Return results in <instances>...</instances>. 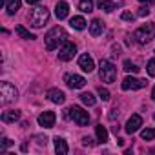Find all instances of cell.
<instances>
[{
    "instance_id": "1",
    "label": "cell",
    "mask_w": 155,
    "mask_h": 155,
    "mask_svg": "<svg viewBox=\"0 0 155 155\" xmlns=\"http://www.w3.org/2000/svg\"><path fill=\"white\" fill-rule=\"evenodd\" d=\"M66 40H68V33H66L60 26L49 29V31L46 33V37H44V44H46V49H48V51L57 49V48L62 46Z\"/></svg>"
},
{
    "instance_id": "2",
    "label": "cell",
    "mask_w": 155,
    "mask_h": 155,
    "mask_svg": "<svg viewBox=\"0 0 155 155\" xmlns=\"http://www.w3.org/2000/svg\"><path fill=\"white\" fill-rule=\"evenodd\" d=\"M28 20H29V26H31V28L38 29V28H42V26L49 20V11H48L46 8L37 6V8H33V9L29 11Z\"/></svg>"
},
{
    "instance_id": "3",
    "label": "cell",
    "mask_w": 155,
    "mask_h": 155,
    "mask_svg": "<svg viewBox=\"0 0 155 155\" xmlns=\"http://www.w3.org/2000/svg\"><path fill=\"white\" fill-rule=\"evenodd\" d=\"M99 75H101L102 82L111 84V82H115V79H117V68H115L110 60L102 58L101 64H99Z\"/></svg>"
},
{
    "instance_id": "4",
    "label": "cell",
    "mask_w": 155,
    "mask_h": 155,
    "mask_svg": "<svg viewBox=\"0 0 155 155\" xmlns=\"http://www.w3.org/2000/svg\"><path fill=\"white\" fill-rule=\"evenodd\" d=\"M133 38L139 44H148L155 38V24H144L140 28H137V31L133 33Z\"/></svg>"
},
{
    "instance_id": "5",
    "label": "cell",
    "mask_w": 155,
    "mask_h": 155,
    "mask_svg": "<svg viewBox=\"0 0 155 155\" xmlns=\"http://www.w3.org/2000/svg\"><path fill=\"white\" fill-rule=\"evenodd\" d=\"M18 99V91L13 84L9 82H0V102L2 104H11Z\"/></svg>"
},
{
    "instance_id": "6",
    "label": "cell",
    "mask_w": 155,
    "mask_h": 155,
    "mask_svg": "<svg viewBox=\"0 0 155 155\" xmlns=\"http://www.w3.org/2000/svg\"><path fill=\"white\" fill-rule=\"evenodd\" d=\"M69 117L79 124V126H88L90 124V115L88 111H84L81 106H71L69 108Z\"/></svg>"
},
{
    "instance_id": "7",
    "label": "cell",
    "mask_w": 155,
    "mask_h": 155,
    "mask_svg": "<svg viewBox=\"0 0 155 155\" xmlns=\"http://www.w3.org/2000/svg\"><path fill=\"white\" fill-rule=\"evenodd\" d=\"M75 53H77V46H75L73 42L66 40V42L60 46V49H58V58H60V60H71V58L75 57Z\"/></svg>"
},
{
    "instance_id": "8",
    "label": "cell",
    "mask_w": 155,
    "mask_h": 155,
    "mask_svg": "<svg viewBox=\"0 0 155 155\" xmlns=\"http://www.w3.org/2000/svg\"><path fill=\"white\" fill-rule=\"evenodd\" d=\"M64 81H66V84L71 88V90H81V88H84L86 86V79H84V77H81V75H66L64 77Z\"/></svg>"
},
{
    "instance_id": "9",
    "label": "cell",
    "mask_w": 155,
    "mask_h": 155,
    "mask_svg": "<svg viewBox=\"0 0 155 155\" xmlns=\"http://www.w3.org/2000/svg\"><path fill=\"white\" fill-rule=\"evenodd\" d=\"M148 82L146 81H142V79H135V77H126V79L122 81V90L124 91H128V90H140V88H144Z\"/></svg>"
},
{
    "instance_id": "10",
    "label": "cell",
    "mask_w": 155,
    "mask_h": 155,
    "mask_svg": "<svg viewBox=\"0 0 155 155\" xmlns=\"http://www.w3.org/2000/svg\"><path fill=\"white\" fill-rule=\"evenodd\" d=\"M55 120H57V115L53 111H42L38 115V124L42 128H53L55 126Z\"/></svg>"
},
{
    "instance_id": "11",
    "label": "cell",
    "mask_w": 155,
    "mask_h": 155,
    "mask_svg": "<svg viewBox=\"0 0 155 155\" xmlns=\"http://www.w3.org/2000/svg\"><path fill=\"white\" fill-rule=\"evenodd\" d=\"M140 126H142V117H140V115H131V117L128 119V122H126V133L131 135V133L139 131Z\"/></svg>"
},
{
    "instance_id": "12",
    "label": "cell",
    "mask_w": 155,
    "mask_h": 155,
    "mask_svg": "<svg viewBox=\"0 0 155 155\" xmlns=\"http://www.w3.org/2000/svg\"><path fill=\"white\" fill-rule=\"evenodd\" d=\"M79 66H81V69L86 71V73H91V71L95 69V62H93V58H91L88 53H84V55L79 57Z\"/></svg>"
},
{
    "instance_id": "13",
    "label": "cell",
    "mask_w": 155,
    "mask_h": 155,
    "mask_svg": "<svg viewBox=\"0 0 155 155\" xmlns=\"http://www.w3.org/2000/svg\"><path fill=\"white\" fill-rule=\"evenodd\" d=\"M68 13H69V4L64 2V0H60V2L57 4V8H55V15H57V18H58V20H64V18L68 17Z\"/></svg>"
},
{
    "instance_id": "14",
    "label": "cell",
    "mask_w": 155,
    "mask_h": 155,
    "mask_svg": "<svg viewBox=\"0 0 155 155\" xmlns=\"http://www.w3.org/2000/svg\"><path fill=\"white\" fill-rule=\"evenodd\" d=\"M48 97H49V101L51 102H55V104H62L64 101H66V95H64V91H60V90H49L48 91Z\"/></svg>"
},
{
    "instance_id": "15",
    "label": "cell",
    "mask_w": 155,
    "mask_h": 155,
    "mask_svg": "<svg viewBox=\"0 0 155 155\" xmlns=\"http://www.w3.org/2000/svg\"><path fill=\"white\" fill-rule=\"evenodd\" d=\"M102 31H104V24H102L99 18H93L91 24H90V33H91V37H99V35H102Z\"/></svg>"
},
{
    "instance_id": "16",
    "label": "cell",
    "mask_w": 155,
    "mask_h": 155,
    "mask_svg": "<svg viewBox=\"0 0 155 155\" xmlns=\"http://www.w3.org/2000/svg\"><path fill=\"white\" fill-rule=\"evenodd\" d=\"M20 119V111L18 110H9L2 113V122H17Z\"/></svg>"
},
{
    "instance_id": "17",
    "label": "cell",
    "mask_w": 155,
    "mask_h": 155,
    "mask_svg": "<svg viewBox=\"0 0 155 155\" xmlns=\"http://www.w3.org/2000/svg\"><path fill=\"white\" fill-rule=\"evenodd\" d=\"M68 142L62 139V137H55V151L58 153V155H66L68 153Z\"/></svg>"
},
{
    "instance_id": "18",
    "label": "cell",
    "mask_w": 155,
    "mask_h": 155,
    "mask_svg": "<svg viewBox=\"0 0 155 155\" xmlns=\"http://www.w3.org/2000/svg\"><path fill=\"white\" fill-rule=\"evenodd\" d=\"M22 6V0H6V11L8 15H15Z\"/></svg>"
},
{
    "instance_id": "19",
    "label": "cell",
    "mask_w": 155,
    "mask_h": 155,
    "mask_svg": "<svg viewBox=\"0 0 155 155\" xmlns=\"http://www.w3.org/2000/svg\"><path fill=\"white\" fill-rule=\"evenodd\" d=\"M69 24H71V28H73V29H79V31H82V29L86 28V24H88V22H86L82 17H73Z\"/></svg>"
},
{
    "instance_id": "20",
    "label": "cell",
    "mask_w": 155,
    "mask_h": 155,
    "mask_svg": "<svg viewBox=\"0 0 155 155\" xmlns=\"http://www.w3.org/2000/svg\"><path fill=\"white\" fill-rule=\"evenodd\" d=\"M15 31H17V35H18L20 38H26V40H33V38H35V35H33V33H29L24 26H17V28H15Z\"/></svg>"
},
{
    "instance_id": "21",
    "label": "cell",
    "mask_w": 155,
    "mask_h": 155,
    "mask_svg": "<svg viewBox=\"0 0 155 155\" xmlns=\"http://www.w3.org/2000/svg\"><path fill=\"white\" fill-rule=\"evenodd\" d=\"M95 133H97V140H99V142H106V140H108V131H106V128H104L102 124L95 126Z\"/></svg>"
},
{
    "instance_id": "22",
    "label": "cell",
    "mask_w": 155,
    "mask_h": 155,
    "mask_svg": "<svg viewBox=\"0 0 155 155\" xmlns=\"http://www.w3.org/2000/svg\"><path fill=\"white\" fill-rule=\"evenodd\" d=\"M99 8L101 9H104L106 13H111L113 9H117V6H115V2H110V0H99Z\"/></svg>"
},
{
    "instance_id": "23",
    "label": "cell",
    "mask_w": 155,
    "mask_h": 155,
    "mask_svg": "<svg viewBox=\"0 0 155 155\" xmlns=\"http://www.w3.org/2000/svg\"><path fill=\"white\" fill-rule=\"evenodd\" d=\"M79 9L82 13H91L93 11V0H81V2H79Z\"/></svg>"
},
{
    "instance_id": "24",
    "label": "cell",
    "mask_w": 155,
    "mask_h": 155,
    "mask_svg": "<svg viewBox=\"0 0 155 155\" xmlns=\"http://www.w3.org/2000/svg\"><path fill=\"white\" fill-rule=\"evenodd\" d=\"M81 101L86 104V106H95V102H97V99L90 93V91H84V93H81Z\"/></svg>"
},
{
    "instance_id": "25",
    "label": "cell",
    "mask_w": 155,
    "mask_h": 155,
    "mask_svg": "<svg viewBox=\"0 0 155 155\" xmlns=\"http://www.w3.org/2000/svg\"><path fill=\"white\" fill-rule=\"evenodd\" d=\"M140 139L142 140H153L155 139V128H146L140 131Z\"/></svg>"
},
{
    "instance_id": "26",
    "label": "cell",
    "mask_w": 155,
    "mask_h": 155,
    "mask_svg": "<svg viewBox=\"0 0 155 155\" xmlns=\"http://www.w3.org/2000/svg\"><path fill=\"white\" fill-rule=\"evenodd\" d=\"M122 66H124V69H126L128 73H137V71H139L137 64H133L131 60H124V64H122Z\"/></svg>"
},
{
    "instance_id": "27",
    "label": "cell",
    "mask_w": 155,
    "mask_h": 155,
    "mask_svg": "<svg viewBox=\"0 0 155 155\" xmlns=\"http://www.w3.org/2000/svg\"><path fill=\"white\" fill-rule=\"evenodd\" d=\"M97 91H99V95H101V99H102L104 102H106V101H110V91H108L106 88H102V86H101Z\"/></svg>"
},
{
    "instance_id": "28",
    "label": "cell",
    "mask_w": 155,
    "mask_h": 155,
    "mask_svg": "<svg viewBox=\"0 0 155 155\" xmlns=\"http://www.w3.org/2000/svg\"><path fill=\"white\" fill-rule=\"evenodd\" d=\"M148 75L150 77H155V58H151L148 62Z\"/></svg>"
},
{
    "instance_id": "29",
    "label": "cell",
    "mask_w": 155,
    "mask_h": 155,
    "mask_svg": "<svg viewBox=\"0 0 155 155\" xmlns=\"http://www.w3.org/2000/svg\"><path fill=\"white\" fill-rule=\"evenodd\" d=\"M137 15H139V17H148V15H150V9H148L146 6H142V8H139Z\"/></svg>"
},
{
    "instance_id": "30",
    "label": "cell",
    "mask_w": 155,
    "mask_h": 155,
    "mask_svg": "<svg viewBox=\"0 0 155 155\" xmlns=\"http://www.w3.org/2000/svg\"><path fill=\"white\" fill-rule=\"evenodd\" d=\"M122 20H128V22H133V20H135V15H131L130 11H124V13H122Z\"/></svg>"
},
{
    "instance_id": "31",
    "label": "cell",
    "mask_w": 155,
    "mask_h": 155,
    "mask_svg": "<svg viewBox=\"0 0 155 155\" xmlns=\"http://www.w3.org/2000/svg\"><path fill=\"white\" fill-rule=\"evenodd\" d=\"M11 144H13V140H9V139H2V144H0V150L4 151V150H6V148H9Z\"/></svg>"
},
{
    "instance_id": "32",
    "label": "cell",
    "mask_w": 155,
    "mask_h": 155,
    "mask_svg": "<svg viewBox=\"0 0 155 155\" xmlns=\"http://www.w3.org/2000/svg\"><path fill=\"white\" fill-rule=\"evenodd\" d=\"M108 117H110V120H115V119H117V117H119V111H117V110H111V111H110V115H108Z\"/></svg>"
},
{
    "instance_id": "33",
    "label": "cell",
    "mask_w": 155,
    "mask_h": 155,
    "mask_svg": "<svg viewBox=\"0 0 155 155\" xmlns=\"http://www.w3.org/2000/svg\"><path fill=\"white\" fill-rule=\"evenodd\" d=\"M82 144H84V146H91V144H93V139H91V137H84V139H82Z\"/></svg>"
},
{
    "instance_id": "34",
    "label": "cell",
    "mask_w": 155,
    "mask_h": 155,
    "mask_svg": "<svg viewBox=\"0 0 155 155\" xmlns=\"http://www.w3.org/2000/svg\"><path fill=\"white\" fill-rule=\"evenodd\" d=\"M139 2H142V4H148V6H151V4H155V0H139Z\"/></svg>"
},
{
    "instance_id": "35",
    "label": "cell",
    "mask_w": 155,
    "mask_h": 155,
    "mask_svg": "<svg viewBox=\"0 0 155 155\" xmlns=\"http://www.w3.org/2000/svg\"><path fill=\"white\" fill-rule=\"evenodd\" d=\"M35 139H37V140H38V142H40V144H46V140H48V139H46V137H35Z\"/></svg>"
},
{
    "instance_id": "36",
    "label": "cell",
    "mask_w": 155,
    "mask_h": 155,
    "mask_svg": "<svg viewBox=\"0 0 155 155\" xmlns=\"http://www.w3.org/2000/svg\"><path fill=\"white\" fill-rule=\"evenodd\" d=\"M26 2H28V4H38L40 0H26Z\"/></svg>"
},
{
    "instance_id": "37",
    "label": "cell",
    "mask_w": 155,
    "mask_h": 155,
    "mask_svg": "<svg viewBox=\"0 0 155 155\" xmlns=\"http://www.w3.org/2000/svg\"><path fill=\"white\" fill-rule=\"evenodd\" d=\"M151 99L155 101V86H153V91H151Z\"/></svg>"
},
{
    "instance_id": "38",
    "label": "cell",
    "mask_w": 155,
    "mask_h": 155,
    "mask_svg": "<svg viewBox=\"0 0 155 155\" xmlns=\"http://www.w3.org/2000/svg\"><path fill=\"white\" fill-rule=\"evenodd\" d=\"M153 119H155V115H153Z\"/></svg>"
}]
</instances>
